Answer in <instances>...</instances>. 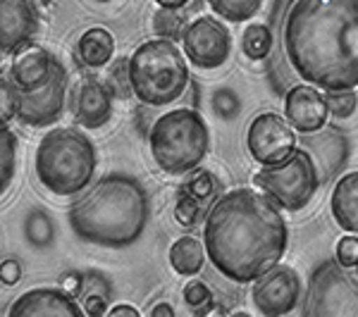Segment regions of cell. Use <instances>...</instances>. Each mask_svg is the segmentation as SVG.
Instances as JSON below:
<instances>
[{
  "mask_svg": "<svg viewBox=\"0 0 358 317\" xmlns=\"http://www.w3.org/2000/svg\"><path fill=\"white\" fill-rule=\"evenodd\" d=\"M57 60L41 45H24L13 55L10 62V82L17 91H34L53 77Z\"/></svg>",
  "mask_w": 358,
  "mask_h": 317,
  "instance_id": "9a60e30c",
  "label": "cell"
},
{
  "mask_svg": "<svg viewBox=\"0 0 358 317\" xmlns=\"http://www.w3.org/2000/svg\"><path fill=\"white\" fill-rule=\"evenodd\" d=\"M332 217L344 232L358 234V170L346 172L330 198Z\"/></svg>",
  "mask_w": 358,
  "mask_h": 317,
  "instance_id": "e0dca14e",
  "label": "cell"
},
{
  "mask_svg": "<svg viewBox=\"0 0 358 317\" xmlns=\"http://www.w3.org/2000/svg\"><path fill=\"white\" fill-rule=\"evenodd\" d=\"M199 215H201V200H196L192 193L179 189L177 205H175V220L182 224V227H194V224L199 222Z\"/></svg>",
  "mask_w": 358,
  "mask_h": 317,
  "instance_id": "d4e9b609",
  "label": "cell"
},
{
  "mask_svg": "<svg viewBox=\"0 0 358 317\" xmlns=\"http://www.w3.org/2000/svg\"><path fill=\"white\" fill-rule=\"evenodd\" d=\"M38 31V13L31 0H0V48L15 55Z\"/></svg>",
  "mask_w": 358,
  "mask_h": 317,
  "instance_id": "4fadbf2b",
  "label": "cell"
},
{
  "mask_svg": "<svg viewBox=\"0 0 358 317\" xmlns=\"http://www.w3.org/2000/svg\"><path fill=\"white\" fill-rule=\"evenodd\" d=\"M131 94L151 108L175 103L187 91L192 74L184 53L170 38H153L141 43L127 60Z\"/></svg>",
  "mask_w": 358,
  "mask_h": 317,
  "instance_id": "5b68a950",
  "label": "cell"
},
{
  "mask_svg": "<svg viewBox=\"0 0 358 317\" xmlns=\"http://www.w3.org/2000/svg\"><path fill=\"white\" fill-rule=\"evenodd\" d=\"M301 298V277L289 265L277 263L263 277L253 281L251 301L265 317L289 315Z\"/></svg>",
  "mask_w": 358,
  "mask_h": 317,
  "instance_id": "8fae6325",
  "label": "cell"
},
{
  "mask_svg": "<svg viewBox=\"0 0 358 317\" xmlns=\"http://www.w3.org/2000/svg\"><path fill=\"white\" fill-rule=\"evenodd\" d=\"M36 177L55 196H74L91 184L98 167L96 146L74 126L50 129L36 148Z\"/></svg>",
  "mask_w": 358,
  "mask_h": 317,
  "instance_id": "277c9868",
  "label": "cell"
},
{
  "mask_svg": "<svg viewBox=\"0 0 358 317\" xmlns=\"http://www.w3.org/2000/svg\"><path fill=\"white\" fill-rule=\"evenodd\" d=\"M0 279H3L5 286H15L22 279V263L15 260V258L5 260L3 267H0Z\"/></svg>",
  "mask_w": 358,
  "mask_h": 317,
  "instance_id": "1f68e13d",
  "label": "cell"
},
{
  "mask_svg": "<svg viewBox=\"0 0 358 317\" xmlns=\"http://www.w3.org/2000/svg\"><path fill=\"white\" fill-rule=\"evenodd\" d=\"M8 317H82L86 310L74 301V296L62 289H31L15 298L8 308Z\"/></svg>",
  "mask_w": 358,
  "mask_h": 317,
  "instance_id": "7c38bea8",
  "label": "cell"
},
{
  "mask_svg": "<svg viewBox=\"0 0 358 317\" xmlns=\"http://www.w3.org/2000/svg\"><path fill=\"white\" fill-rule=\"evenodd\" d=\"M289 65L325 94L358 86V0H294L282 24Z\"/></svg>",
  "mask_w": 358,
  "mask_h": 317,
  "instance_id": "7a4b0ae2",
  "label": "cell"
},
{
  "mask_svg": "<svg viewBox=\"0 0 358 317\" xmlns=\"http://www.w3.org/2000/svg\"><path fill=\"white\" fill-rule=\"evenodd\" d=\"M356 270H358V263H356Z\"/></svg>",
  "mask_w": 358,
  "mask_h": 317,
  "instance_id": "f35d334b",
  "label": "cell"
},
{
  "mask_svg": "<svg viewBox=\"0 0 358 317\" xmlns=\"http://www.w3.org/2000/svg\"><path fill=\"white\" fill-rule=\"evenodd\" d=\"M13 117H17V89L8 77L3 79V124H8Z\"/></svg>",
  "mask_w": 358,
  "mask_h": 317,
  "instance_id": "4dcf8cb0",
  "label": "cell"
},
{
  "mask_svg": "<svg viewBox=\"0 0 358 317\" xmlns=\"http://www.w3.org/2000/svg\"><path fill=\"white\" fill-rule=\"evenodd\" d=\"M158 8H170V10H182L184 5H189V0H155Z\"/></svg>",
  "mask_w": 358,
  "mask_h": 317,
  "instance_id": "8d00e7d4",
  "label": "cell"
},
{
  "mask_svg": "<svg viewBox=\"0 0 358 317\" xmlns=\"http://www.w3.org/2000/svg\"><path fill=\"white\" fill-rule=\"evenodd\" d=\"M253 184L268 193L282 210L299 212L315 198L317 186H320V175H317V167L310 153L296 148L282 163L263 167L253 177Z\"/></svg>",
  "mask_w": 358,
  "mask_h": 317,
  "instance_id": "52a82bcc",
  "label": "cell"
},
{
  "mask_svg": "<svg viewBox=\"0 0 358 317\" xmlns=\"http://www.w3.org/2000/svg\"><path fill=\"white\" fill-rule=\"evenodd\" d=\"M285 117L301 134H315L327 124L330 108L313 84H299L285 98Z\"/></svg>",
  "mask_w": 358,
  "mask_h": 317,
  "instance_id": "5bb4252c",
  "label": "cell"
},
{
  "mask_svg": "<svg viewBox=\"0 0 358 317\" xmlns=\"http://www.w3.org/2000/svg\"><path fill=\"white\" fill-rule=\"evenodd\" d=\"M241 45H244V53L248 60H263V57H268L270 48H273V34H270V29L265 24H251L246 27Z\"/></svg>",
  "mask_w": 358,
  "mask_h": 317,
  "instance_id": "603a6c76",
  "label": "cell"
},
{
  "mask_svg": "<svg viewBox=\"0 0 358 317\" xmlns=\"http://www.w3.org/2000/svg\"><path fill=\"white\" fill-rule=\"evenodd\" d=\"M151 220V200L143 184L131 175H108L72 203L69 229L77 239L101 249H129Z\"/></svg>",
  "mask_w": 358,
  "mask_h": 317,
  "instance_id": "3957f363",
  "label": "cell"
},
{
  "mask_svg": "<svg viewBox=\"0 0 358 317\" xmlns=\"http://www.w3.org/2000/svg\"><path fill=\"white\" fill-rule=\"evenodd\" d=\"M239 98H236L234 91L229 89H217L215 94H213V110L220 115L222 119H232L239 115Z\"/></svg>",
  "mask_w": 358,
  "mask_h": 317,
  "instance_id": "83f0119b",
  "label": "cell"
},
{
  "mask_svg": "<svg viewBox=\"0 0 358 317\" xmlns=\"http://www.w3.org/2000/svg\"><path fill=\"white\" fill-rule=\"evenodd\" d=\"M67 98V69L57 65L53 77L34 91H17V119L27 126H48L55 124L65 112Z\"/></svg>",
  "mask_w": 358,
  "mask_h": 317,
  "instance_id": "30bf717a",
  "label": "cell"
},
{
  "mask_svg": "<svg viewBox=\"0 0 358 317\" xmlns=\"http://www.w3.org/2000/svg\"><path fill=\"white\" fill-rule=\"evenodd\" d=\"M60 286L69 293V296L77 298L79 293H82V289H84V277L79 272H65L60 277Z\"/></svg>",
  "mask_w": 358,
  "mask_h": 317,
  "instance_id": "d6a6232c",
  "label": "cell"
},
{
  "mask_svg": "<svg viewBox=\"0 0 358 317\" xmlns=\"http://www.w3.org/2000/svg\"><path fill=\"white\" fill-rule=\"evenodd\" d=\"M94 3H110V0H94Z\"/></svg>",
  "mask_w": 358,
  "mask_h": 317,
  "instance_id": "74e56055",
  "label": "cell"
},
{
  "mask_svg": "<svg viewBox=\"0 0 358 317\" xmlns=\"http://www.w3.org/2000/svg\"><path fill=\"white\" fill-rule=\"evenodd\" d=\"M153 29L160 38H170V41H179L184 34L182 29V15H177V10L160 8L153 17Z\"/></svg>",
  "mask_w": 358,
  "mask_h": 317,
  "instance_id": "cb8c5ba5",
  "label": "cell"
},
{
  "mask_svg": "<svg viewBox=\"0 0 358 317\" xmlns=\"http://www.w3.org/2000/svg\"><path fill=\"white\" fill-rule=\"evenodd\" d=\"M182 189L187 193H192L196 200L206 203V200H210L213 196H215L217 182H215V177H213L210 172H199V175H194V179H189Z\"/></svg>",
  "mask_w": 358,
  "mask_h": 317,
  "instance_id": "4316f807",
  "label": "cell"
},
{
  "mask_svg": "<svg viewBox=\"0 0 358 317\" xmlns=\"http://www.w3.org/2000/svg\"><path fill=\"white\" fill-rule=\"evenodd\" d=\"M294 126L287 122V117H280L275 112H263L248 124L246 146L251 158L258 165L270 167L282 160H287L296 151V134Z\"/></svg>",
  "mask_w": 358,
  "mask_h": 317,
  "instance_id": "9c48e42d",
  "label": "cell"
},
{
  "mask_svg": "<svg viewBox=\"0 0 358 317\" xmlns=\"http://www.w3.org/2000/svg\"><path fill=\"white\" fill-rule=\"evenodd\" d=\"M337 263L342 265V267H356L358 263V236H342V239L337 241Z\"/></svg>",
  "mask_w": 358,
  "mask_h": 317,
  "instance_id": "f546056e",
  "label": "cell"
},
{
  "mask_svg": "<svg viewBox=\"0 0 358 317\" xmlns=\"http://www.w3.org/2000/svg\"><path fill=\"white\" fill-rule=\"evenodd\" d=\"M208 5L213 8V13L220 15L222 20L239 24V22L251 20L253 15L261 10L263 0H208Z\"/></svg>",
  "mask_w": 358,
  "mask_h": 317,
  "instance_id": "44dd1931",
  "label": "cell"
},
{
  "mask_svg": "<svg viewBox=\"0 0 358 317\" xmlns=\"http://www.w3.org/2000/svg\"><path fill=\"white\" fill-rule=\"evenodd\" d=\"M24 236L29 244L36 246V249H48L55 241L53 220L43 210H31L24 220Z\"/></svg>",
  "mask_w": 358,
  "mask_h": 317,
  "instance_id": "ffe728a7",
  "label": "cell"
},
{
  "mask_svg": "<svg viewBox=\"0 0 358 317\" xmlns=\"http://www.w3.org/2000/svg\"><path fill=\"white\" fill-rule=\"evenodd\" d=\"M108 315L110 317H138L141 313H138L136 308H131V305H115L113 310H108Z\"/></svg>",
  "mask_w": 358,
  "mask_h": 317,
  "instance_id": "e575fe53",
  "label": "cell"
},
{
  "mask_svg": "<svg viewBox=\"0 0 358 317\" xmlns=\"http://www.w3.org/2000/svg\"><path fill=\"white\" fill-rule=\"evenodd\" d=\"M203 244L213 267L224 279L251 284L285 258L289 224L268 193L239 186L210 205Z\"/></svg>",
  "mask_w": 358,
  "mask_h": 317,
  "instance_id": "6da1fadb",
  "label": "cell"
},
{
  "mask_svg": "<svg viewBox=\"0 0 358 317\" xmlns=\"http://www.w3.org/2000/svg\"><path fill=\"white\" fill-rule=\"evenodd\" d=\"M72 115L84 129H101L113 117V91L101 82H84L77 86Z\"/></svg>",
  "mask_w": 358,
  "mask_h": 317,
  "instance_id": "2e32d148",
  "label": "cell"
},
{
  "mask_svg": "<svg viewBox=\"0 0 358 317\" xmlns=\"http://www.w3.org/2000/svg\"><path fill=\"white\" fill-rule=\"evenodd\" d=\"M182 45L194 67L220 69L232 55V34L215 17H199L184 29Z\"/></svg>",
  "mask_w": 358,
  "mask_h": 317,
  "instance_id": "ba28073f",
  "label": "cell"
},
{
  "mask_svg": "<svg viewBox=\"0 0 358 317\" xmlns=\"http://www.w3.org/2000/svg\"><path fill=\"white\" fill-rule=\"evenodd\" d=\"M325 101H327V108H330V115L337 119L351 117L358 103L354 91H330V94H325Z\"/></svg>",
  "mask_w": 358,
  "mask_h": 317,
  "instance_id": "484cf974",
  "label": "cell"
},
{
  "mask_svg": "<svg viewBox=\"0 0 358 317\" xmlns=\"http://www.w3.org/2000/svg\"><path fill=\"white\" fill-rule=\"evenodd\" d=\"M148 315H151V317H172V315H175V308H172V305L170 303H158V305H155V308H151V313H148Z\"/></svg>",
  "mask_w": 358,
  "mask_h": 317,
  "instance_id": "d590c367",
  "label": "cell"
},
{
  "mask_svg": "<svg viewBox=\"0 0 358 317\" xmlns=\"http://www.w3.org/2000/svg\"><path fill=\"white\" fill-rule=\"evenodd\" d=\"M84 310H86V315L89 317H103V315H108V308H106V298L103 296H89L84 301Z\"/></svg>",
  "mask_w": 358,
  "mask_h": 317,
  "instance_id": "836d02e7",
  "label": "cell"
},
{
  "mask_svg": "<svg viewBox=\"0 0 358 317\" xmlns=\"http://www.w3.org/2000/svg\"><path fill=\"white\" fill-rule=\"evenodd\" d=\"M184 303L192 310H201L203 305L213 303V293L203 281H189V284L184 286Z\"/></svg>",
  "mask_w": 358,
  "mask_h": 317,
  "instance_id": "f1b7e54d",
  "label": "cell"
},
{
  "mask_svg": "<svg viewBox=\"0 0 358 317\" xmlns=\"http://www.w3.org/2000/svg\"><path fill=\"white\" fill-rule=\"evenodd\" d=\"M148 146L155 165L165 175H187L203 163L210 151V129L199 110L177 108L155 119Z\"/></svg>",
  "mask_w": 358,
  "mask_h": 317,
  "instance_id": "8992f818",
  "label": "cell"
},
{
  "mask_svg": "<svg viewBox=\"0 0 358 317\" xmlns=\"http://www.w3.org/2000/svg\"><path fill=\"white\" fill-rule=\"evenodd\" d=\"M15 165H17V136L8 124H3V131H0V186H3V193L8 191L10 182L15 177Z\"/></svg>",
  "mask_w": 358,
  "mask_h": 317,
  "instance_id": "7402d4cb",
  "label": "cell"
},
{
  "mask_svg": "<svg viewBox=\"0 0 358 317\" xmlns=\"http://www.w3.org/2000/svg\"><path fill=\"white\" fill-rule=\"evenodd\" d=\"M206 244H201L196 236H182L170 246V265L177 274L194 277L206 265Z\"/></svg>",
  "mask_w": 358,
  "mask_h": 317,
  "instance_id": "d6986e66",
  "label": "cell"
},
{
  "mask_svg": "<svg viewBox=\"0 0 358 317\" xmlns=\"http://www.w3.org/2000/svg\"><path fill=\"white\" fill-rule=\"evenodd\" d=\"M115 55V38L106 27H91L79 36L77 57L84 67L101 69L113 60Z\"/></svg>",
  "mask_w": 358,
  "mask_h": 317,
  "instance_id": "ac0fdd59",
  "label": "cell"
}]
</instances>
